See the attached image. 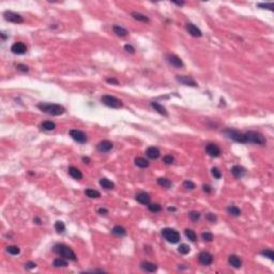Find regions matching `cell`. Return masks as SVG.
I'll use <instances>...</instances> for the list:
<instances>
[{
    "instance_id": "1",
    "label": "cell",
    "mask_w": 274,
    "mask_h": 274,
    "mask_svg": "<svg viewBox=\"0 0 274 274\" xmlns=\"http://www.w3.org/2000/svg\"><path fill=\"white\" fill-rule=\"evenodd\" d=\"M38 108L42 112L46 113L51 116H60L65 113V108L59 104H51V103H40L38 104Z\"/></svg>"
},
{
    "instance_id": "2",
    "label": "cell",
    "mask_w": 274,
    "mask_h": 274,
    "mask_svg": "<svg viewBox=\"0 0 274 274\" xmlns=\"http://www.w3.org/2000/svg\"><path fill=\"white\" fill-rule=\"evenodd\" d=\"M54 252L58 255V256L62 257L64 259H68V260H72L75 261L76 260V255L73 252V250L71 247H68V245L62 244V243H58L54 246Z\"/></svg>"
},
{
    "instance_id": "3",
    "label": "cell",
    "mask_w": 274,
    "mask_h": 274,
    "mask_svg": "<svg viewBox=\"0 0 274 274\" xmlns=\"http://www.w3.org/2000/svg\"><path fill=\"white\" fill-rule=\"evenodd\" d=\"M224 134H225L229 139H231V140L233 141H237V143H240V144H247V139H246L245 133H240L237 130L227 129L224 131Z\"/></svg>"
},
{
    "instance_id": "4",
    "label": "cell",
    "mask_w": 274,
    "mask_h": 274,
    "mask_svg": "<svg viewBox=\"0 0 274 274\" xmlns=\"http://www.w3.org/2000/svg\"><path fill=\"white\" fill-rule=\"evenodd\" d=\"M101 101L104 105L108 106L110 108H115V109H118V108H121L123 106V103L119 100V99L115 98L113 95H108V94H105L101 98Z\"/></svg>"
},
{
    "instance_id": "5",
    "label": "cell",
    "mask_w": 274,
    "mask_h": 274,
    "mask_svg": "<svg viewBox=\"0 0 274 274\" xmlns=\"http://www.w3.org/2000/svg\"><path fill=\"white\" fill-rule=\"evenodd\" d=\"M162 236L169 243H178L180 241V233L172 228H164L162 230Z\"/></svg>"
},
{
    "instance_id": "6",
    "label": "cell",
    "mask_w": 274,
    "mask_h": 274,
    "mask_svg": "<svg viewBox=\"0 0 274 274\" xmlns=\"http://www.w3.org/2000/svg\"><path fill=\"white\" fill-rule=\"evenodd\" d=\"M246 135V139H247V143H251V144H257V145H264L266 144V138L263 134L258 133V132H246L245 133Z\"/></svg>"
},
{
    "instance_id": "7",
    "label": "cell",
    "mask_w": 274,
    "mask_h": 274,
    "mask_svg": "<svg viewBox=\"0 0 274 274\" xmlns=\"http://www.w3.org/2000/svg\"><path fill=\"white\" fill-rule=\"evenodd\" d=\"M4 16V20H8V22L11 23H15V24H22L24 23V17L20 14L15 13V12H12V11H6L3 13Z\"/></svg>"
},
{
    "instance_id": "8",
    "label": "cell",
    "mask_w": 274,
    "mask_h": 274,
    "mask_svg": "<svg viewBox=\"0 0 274 274\" xmlns=\"http://www.w3.org/2000/svg\"><path fill=\"white\" fill-rule=\"evenodd\" d=\"M68 134H70V136L72 137L75 141H77V143H79V144H85L87 140H88L86 134H85L82 131H79V130L73 129L68 132Z\"/></svg>"
},
{
    "instance_id": "9",
    "label": "cell",
    "mask_w": 274,
    "mask_h": 274,
    "mask_svg": "<svg viewBox=\"0 0 274 274\" xmlns=\"http://www.w3.org/2000/svg\"><path fill=\"white\" fill-rule=\"evenodd\" d=\"M11 51L15 55H24L27 51V46L23 42H16L11 47Z\"/></svg>"
},
{
    "instance_id": "10",
    "label": "cell",
    "mask_w": 274,
    "mask_h": 274,
    "mask_svg": "<svg viewBox=\"0 0 274 274\" xmlns=\"http://www.w3.org/2000/svg\"><path fill=\"white\" fill-rule=\"evenodd\" d=\"M198 260L202 266H209L213 261V256L208 252H201L198 256Z\"/></svg>"
},
{
    "instance_id": "11",
    "label": "cell",
    "mask_w": 274,
    "mask_h": 274,
    "mask_svg": "<svg viewBox=\"0 0 274 274\" xmlns=\"http://www.w3.org/2000/svg\"><path fill=\"white\" fill-rule=\"evenodd\" d=\"M206 151L211 157H217L221 154V149L215 144H208L206 147Z\"/></svg>"
},
{
    "instance_id": "12",
    "label": "cell",
    "mask_w": 274,
    "mask_h": 274,
    "mask_svg": "<svg viewBox=\"0 0 274 274\" xmlns=\"http://www.w3.org/2000/svg\"><path fill=\"white\" fill-rule=\"evenodd\" d=\"M176 79L178 80L180 84H183V85H185V86H190V87H197L198 86L197 82L190 76H180V75H178V76H176Z\"/></svg>"
},
{
    "instance_id": "13",
    "label": "cell",
    "mask_w": 274,
    "mask_h": 274,
    "mask_svg": "<svg viewBox=\"0 0 274 274\" xmlns=\"http://www.w3.org/2000/svg\"><path fill=\"white\" fill-rule=\"evenodd\" d=\"M135 199L139 202V204L145 205V206H148L149 204H150V201H151L150 195L147 194V193H145V192H140V193H138V194H136Z\"/></svg>"
},
{
    "instance_id": "14",
    "label": "cell",
    "mask_w": 274,
    "mask_h": 274,
    "mask_svg": "<svg viewBox=\"0 0 274 274\" xmlns=\"http://www.w3.org/2000/svg\"><path fill=\"white\" fill-rule=\"evenodd\" d=\"M167 60H168V62L175 68H182L184 65L181 58L178 57L177 55H168L167 56Z\"/></svg>"
},
{
    "instance_id": "15",
    "label": "cell",
    "mask_w": 274,
    "mask_h": 274,
    "mask_svg": "<svg viewBox=\"0 0 274 274\" xmlns=\"http://www.w3.org/2000/svg\"><path fill=\"white\" fill-rule=\"evenodd\" d=\"M113 147H114V145H113V143H110L109 140H103L98 144L96 149H98L100 152L104 153V152H108V151H110L113 149Z\"/></svg>"
},
{
    "instance_id": "16",
    "label": "cell",
    "mask_w": 274,
    "mask_h": 274,
    "mask_svg": "<svg viewBox=\"0 0 274 274\" xmlns=\"http://www.w3.org/2000/svg\"><path fill=\"white\" fill-rule=\"evenodd\" d=\"M231 174L233 175V177L237 179H240L242 178L243 176L245 175V172H246V170H245V168H243L242 166H240V165H235V166L231 168Z\"/></svg>"
},
{
    "instance_id": "17",
    "label": "cell",
    "mask_w": 274,
    "mask_h": 274,
    "mask_svg": "<svg viewBox=\"0 0 274 274\" xmlns=\"http://www.w3.org/2000/svg\"><path fill=\"white\" fill-rule=\"evenodd\" d=\"M228 263L231 267L236 269H239L242 267V260H241L240 257H238L237 255H230L228 257Z\"/></svg>"
},
{
    "instance_id": "18",
    "label": "cell",
    "mask_w": 274,
    "mask_h": 274,
    "mask_svg": "<svg viewBox=\"0 0 274 274\" xmlns=\"http://www.w3.org/2000/svg\"><path fill=\"white\" fill-rule=\"evenodd\" d=\"M186 29H188V33L195 38H200L202 35V32L200 31V29L196 27L194 24H188L186 25Z\"/></svg>"
},
{
    "instance_id": "19",
    "label": "cell",
    "mask_w": 274,
    "mask_h": 274,
    "mask_svg": "<svg viewBox=\"0 0 274 274\" xmlns=\"http://www.w3.org/2000/svg\"><path fill=\"white\" fill-rule=\"evenodd\" d=\"M140 268L143 269L144 271H146V272H155V271L157 270V266L152 263H150V261H144V263H140Z\"/></svg>"
},
{
    "instance_id": "20",
    "label": "cell",
    "mask_w": 274,
    "mask_h": 274,
    "mask_svg": "<svg viewBox=\"0 0 274 274\" xmlns=\"http://www.w3.org/2000/svg\"><path fill=\"white\" fill-rule=\"evenodd\" d=\"M146 154H147V157H149V159L151 160H157V157H160V150L159 148L157 147H149L147 149V151H146Z\"/></svg>"
},
{
    "instance_id": "21",
    "label": "cell",
    "mask_w": 274,
    "mask_h": 274,
    "mask_svg": "<svg viewBox=\"0 0 274 274\" xmlns=\"http://www.w3.org/2000/svg\"><path fill=\"white\" fill-rule=\"evenodd\" d=\"M68 174H70V176L72 177L73 179H75V180H82V171L74 166H71L70 168H68Z\"/></svg>"
},
{
    "instance_id": "22",
    "label": "cell",
    "mask_w": 274,
    "mask_h": 274,
    "mask_svg": "<svg viewBox=\"0 0 274 274\" xmlns=\"http://www.w3.org/2000/svg\"><path fill=\"white\" fill-rule=\"evenodd\" d=\"M151 106H152L153 109H154L155 112L159 113V114L165 116V117H167V116H168V113H167L166 108H165L163 105H161L160 103H157V102H151Z\"/></svg>"
},
{
    "instance_id": "23",
    "label": "cell",
    "mask_w": 274,
    "mask_h": 274,
    "mask_svg": "<svg viewBox=\"0 0 274 274\" xmlns=\"http://www.w3.org/2000/svg\"><path fill=\"white\" fill-rule=\"evenodd\" d=\"M100 185L102 186L103 188H105V190H113V188H115V183L113 182V181L108 180L107 178H102L100 180Z\"/></svg>"
},
{
    "instance_id": "24",
    "label": "cell",
    "mask_w": 274,
    "mask_h": 274,
    "mask_svg": "<svg viewBox=\"0 0 274 274\" xmlns=\"http://www.w3.org/2000/svg\"><path fill=\"white\" fill-rule=\"evenodd\" d=\"M132 16H133L134 20H138V22H141V23H149V22H150L149 17H147L146 15H144V14L138 13V12H132Z\"/></svg>"
},
{
    "instance_id": "25",
    "label": "cell",
    "mask_w": 274,
    "mask_h": 274,
    "mask_svg": "<svg viewBox=\"0 0 274 274\" xmlns=\"http://www.w3.org/2000/svg\"><path fill=\"white\" fill-rule=\"evenodd\" d=\"M113 30H114L115 33L119 35V37H126V35L129 34V31H127L126 29H124L121 26H118V25H115L114 27H113Z\"/></svg>"
},
{
    "instance_id": "26",
    "label": "cell",
    "mask_w": 274,
    "mask_h": 274,
    "mask_svg": "<svg viewBox=\"0 0 274 274\" xmlns=\"http://www.w3.org/2000/svg\"><path fill=\"white\" fill-rule=\"evenodd\" d=\"M135 165L139 168H147L149 166L148 160H146L145 157H136L135 159Z\"/></svg>"
},
{
    "instance_id": "27",
    "label": "cell",
    "mask_w": 274,
    "mask_h": 274,
    "mask_svg": "<svg viewBox=\"0 0 274 274\" xmlns=\"http://www.w3.org/2000/svg\"><path fill=\"white\" fill-rule=\"evenodd\" d=\"M112 232L114 233L115 236H119V237H123V236H126V228H123V227H122V226H119V225L115 226V227L113 228Z\"/></svg>"
},
{
    "instance_id": "28",
    "label": "cell",
    "mask_w": 274,
    "mask_h": 274,
    "mask_svg": "<svg viewBox=\"0 0 274 274\" xmlns=\"http://www.w3.org/2000/svg\"><path fill=\"white\" fill-rule=\"evenodd\" d=\"M85 194L88 196L89 198H100L101 197V193L96 190H92V188H87L85 191Z\"/></svg>"
},
{
    "instance_id": "29",
    "label": "cell",
    "mask_w": 274,
    "mask_h": 274,
    "mask_svg": "<svg viewBox=\"0 0 274 274\" xmlns=\"http://www.w3.org/2000/svg\"><path fill=\"white\" fill-rule=\"evenodd\" d=\"M227 212H228V214H230V215H232V216L241 215V210L238 207H236V206H229V207L227 208Z\"/></svg>"
},
{
    "instance_id": "30",
    "label": "cell",
    "mask_w": 274,
    "mask_h": 274,
    "mask_svg": "<svg viewBox=\"0 0 274 274\" xmlns=\"http://www.w3.org/2000/svg\"><path fill=\"white\" fill-rule=\"evenodd\" d=\"M41 127L45 131H54L56 129V124L54 123L53 121H44L43 123L41 124Z\"/></svg>"
},
{
    "instance_id": "31",
    "label": "cell",
    "mask_w": 274,
    "mask_h": 274,
    "mask_svg": "<svg viewBox=\"0 0 274 274\" xmlns=\"http://www.w3.org/2000/svg\"><path fill=\"white\" fill-rule=\"evenodd\" d=\"M157 184L165 188H169L171 186V181L167 178H159L157 179Z\"/></svg>"
},
{
    "instance_id": "32",
    "label": "cell",
    "mask_w": 274,
    "mask_h": 274,
    "mask_svg": "<svg viewBox=\"0 0 274 274\" xmlns=\"http://www.w3.org/2000/svg\"><path fill=\"white\" fill-rule=\"evenodd\" d=\"M53 264H54V267H56V268H64V267L68 266V263L64 258H57L54 260Z\"/></svg>"
},
{
    "instance_id": "33",
    "label": "cell",
    "mask_w": 274,
    "mask_h": 274,
    "mask_svg": "<svg viewBox=\"0 0 274 274\" xmlns=\"http://www.w3.org/2000/svg\"><path fill=\"white\" fill-rule=\"evenodd\" d=\"M185 236L188 240H191L192 242H194L197 239V236H196L195 231L192 230V229H185Z\"/></svg>"
},
{
    "instance_id": "34",
    "label": "cell",
    "mask_w": 274,
    "mask_h": 274,
    "mask_svg": "<svg viewBox=\"0 0 274 274\" xmlns=\"http://www.w3.org/2000/svg\"><path fill=\"white\" fill-rule=\"evenodd\" d=\"M55 229H56V231H57L58 233L64 232V230H65L64 223H63V222H61V221H57L55 223Z\"/></svg>"
},
{
    "instance_id": "35",
    "label": "cell",
    "mask_w": 274,
    "mask_h": 274,
    "mask_svg": "<svg viewBox=\"0 0 274 274\" xmlns=\"http://www.w3.org/2000/svg\"><path fill=\"white\" fill-rule=\"evenodd\" d=\"M7 252H8L9 254L14 255V256H15V255L20 254V247H18V246H15V245H10V246L7 247Z\"/></svg>"
},
{
    "instance_id": "36",
    "label": "cell",
    "mask_w": 274,
    "mask_h": 274,
    "mask_svg": "<svg viewBox=\"0 0 274 274\" xmlns=\"http://www.w3.org/2000/svg\"><path fill=\"white\" fill-rule=\"evenodd\" d=\"M178 251H179V253H180V254H182V255H186V254H188V253H190V251H191V247L188 246V244H181L180 246L178 247Z\"/></svg>"
},
{
    "instance_id": "37",
    "label": "cell",
    "mask_w": 274,
    "mask_h": 274,
    "mask_svg": "<svg viewBox=\"0 0 274 274\" xmlns=\"http://www.w3.org/2000/svg\"><path fill=\"white\" fill-rule=\"evenodd\" d=\"M260 254L264 257H268L270 260H274V252L272 250H263V251H261Z\"/></svg>"
},
{
    "instance_id": "38",
    "label": "cell",
    "mask_w": 274,
    "mask_h": 274,
    "mask_svg": "<svg viewBox=\"0 0 274 274\" xmlns=\"http://www.w3.org/2000/svg\"><path fill=\"white\" fill-rule=\"evenodd\" d=\"M188 217L191 219V221L197 222L199 221L200 219V213L198 211H191L190 213H188Z\"/></svg>"
},
{
    "instance_id": "39",
    "label": "cell",
    "mask_w": 274,
    "mask_h": 274,
    "mask_svg": "<svg viewBox=\"0 0 274 274\" xmlns=\"http://www.w3.org/2000/svg\"><path fill=\"white\" fill-rule=\"evenodd\" d=\"M148 208H149V210H150L151 212H154V213L160 212L161 210H162V207H161L159 204H149Z\"/></svg>"
},
{
    "instance_id": "40",
    "label": "cell",
    "mask_w": 274,
    "mask_h": 274,
    "mask_svg": "<svg viewBox=\"0 0 274 274\" xmlns=\"http://www.w3.org/2000/svg\"><path fill=\"white\" fill-rule=\"evenodd\" d=\"M183 188H186V190L192 191V190H194V188H195V183L192 182V181H190V180H185L183 182Z\"/></svg>"
},
{
    "instance_id": "41",
    "label": "cell",
    "mask_w": 274,
    "mask_h": 274,
    "mask_svg": "<svg viewBox=\"0 0 274 274\" xmlns=\"http://www.w3.org/2000/svg\"><path fill=\"white\" fill-rule=\"evenodd\" d=\"M201 238L202 240L207 241V242H211V241L213 240V235H212L211 232H207V231H206V232L201 233Z\"/></svg>"
},
{
    "instance_id": "42",
    "label": "cell",
    "mask_w": 274,
    "mask_h": 274,
    "mask_svg": "<svg viewBox=\"0 0 274 274\" xmlns=\"http://www.w3.org/2000/svg\"><path fill=\"white\" fill-rule=\"evenodd\" d=\"M211 172H212V176H213L215 179H221L222 174H221V171L216 168V167H213V168L211 169Z\"/></svg>"
},
{
    "instance_id": "43",
    "label": "cell",
    "mask_w": 274,
    "mask_h": 274,
    "mask_svg": "<svg viewBox=\"0 0 274 274\" xmlns=\"http://www.w3.org/2000/svg\"><path fill=\"white\" fill-rule=\"evenodd\" d=\"M206 219H208L209 222H211V223H214V222H216L217 217L214 213H207V215H206Z\"/></svg>"
},
{
    "instance_id": "44",
    "label": "cell",
    "mask_w": 274,
    "mask_h": 274,
    "mask_svg": "<svg viewBox=\"0 0 274 274\" xmlns=\"http://www.w3.org/2000/svg\"><path fill=\"white\" fill-rule=\"evenodd\" d=\"M163 161H164V163L166 165H170L174 163V157H172L171 155H165V157H163Z\"/></svg>"
},
{
    "instance_id": "45",
    "label": "cell",
    "mask_w": 274,
    "mask_h": 274,
    "mask_svg": "<svg viewBox=\"0 0 274 274\" xmlns=\"http://www.w3.org/2000/svg\"><path fill=\"white\" fill-rule=\"evenodd\" d=\"M257 7L261 9H273V3L272 2H270V3H258Z\"/></svg>"
},
{
    "instance_id": "46",
    "label": "cell",
    "mask_w": 274,
    "mask_h": 274,
    "mask_svg": "<svg viewBox=\"0 0 274 274\" xmlns=\"http://www.w3.org/2000/svg\"><path fill=\"white\" fill-rule=\"evenodd\" d=\"M124 51H127V53L130 54H134L135 53V48H134L132 45H130V44H126V45H124Z\"/></svg>"
},
{
    "instance_id": "47",
    "label": "cell",
    "mask_w": 274,
    "mask_h": 274,
    "mask_svg": "<svg viewBox=\"0 0 274 274\" xmlns=\"http://www.w3.org/2000/svg\"><path fill=\"white\" fill-rule=\"evenodd\" d=\"M25 267H26V269H34L35 267H37V264H35L34 263H32V261H29V263H27L25 264Z\"/></svg>"
},
{
    "instance_id": "48",
    "label": "cell",
    "mask_w": 274,
    "mask_h": 274,
    "mask_svg": "<svg viewBox=\"0 0 274 274\" xmlns=\"http://www.w3.org/2000/svg\"><path fill=\"white\" fill-rule=\"evenodd\" d=\"M98 213L101 214V215H106V214L108 213V210L105 209V208H100V209L98 210Z\"/></svg>"
},
{
    "instance_id": "49",
    "label": "cell",
    "mask_w": 274,
    "mask_h": 274,
    "mask_svg": "<svg viewBox=\"0 0 274 274\" xmlns=\"http://www.w3.org/2000/svg\"><path fill=\"white\" fill-rule=\"evenodd\" d=\"M17 68L20 71H22V72H28V67H26L25 64H18Z\"/></svg>"
},
{
    "instance_id": "50",
    "label": "cell",
    "mask_w": 274,
    "mask_h": 274,
    "mask_svg": "<svg viewBox=\"0 0 274 274\" xmlns=\"http://www.w3.org/2000/svg\"><path fill=\"white\" fill-rule=\"evenodd\" d=\"M106 82H108V84H113V85H119V82H118L116 78H107L106 79Z\"/></svg>"
},
{
    "instance_id": "51",
    "label": "cell",
    "mask_w": 274,
    "mask_h": 274,
    "mask_svg": "<svg viewBox=\"0 0 274 274\" xmlns=\"http://www.w3.org/2000/svg\"><path fill=\"white\" fill-rule=\"evenodd\" d=\"M202 190H204V192H206V193H211L212 192L211 186L208 185V184H205V185L202 186Z\"/></svg>"
},
{
    "instance_id": "52",
    "label": "cell",
    "mask_w": 274,
    "mask_h": 274,
    "mask_svg": "<svg viewBox=\"0 0 274 274\" xmlns=\"http://www.w3.org/2000/svg\"><path fill=\"white\" fill-rule=\"evenodd\" d=\"M82 162H84V163H87V164H89V163H90V159H89V157H82Z\"/></svg>"
},
{
    "instance_id": "53",
    "label": "cell",
    "mask_w": 274,
    "mask_h": 274,
    "mask_svg": "<svg viewBox=\"0 0 274 274\" xmlns=\"http://www.w3.org/2000/svg\"><path fill=\"white\" fill-rule=\"evenodd\" d=\"M172 3L177 4V6H183L184 2H183V1H180V2H178V1H172Z\"/></svg>"
},
{
    "instance_id": "54",
    "label": "cell",
    "mask_w": 274,
    "mask_h": 274,
    "mask_svg": "<svg viewBox=\"0 0 274 274\" xmlns=\"http://www.w3.org/2000/svg\"><path fill=\"white\" fill-rule=\"evenodd\" d=\"M34 222H35V223H37V224H39V225H40V224H41V221H40V219H38V217H35V219H34Z\"/></svg>"
},
{
    "instance_id": "55",
    "label": "cell",
    "mask_w": 274,
    "mask_h": 274,
    "mask_svg": "<svg viewBox=\"0 0 274 274\" xmlns=\"http://www.w3.org/2000/svg\"><path fill=\"white\" fill-rule=\"evenodd\" d=\"M168 211H176V208H168Z\"/></svg>"
},
{
    "instance_id": "56",
    "label": "cell",
    "mask_w": 274,
    "mask_h": 274,
    "mask_svg": "<svg viewBox=\"0 0 274 274\" xmlns=\"http://www.w3.org/2000/svg\"><path fill=\"white\" fill-rule=\"evenodd\" d=\"M1 37H2V39H3V40H4V39H6V38H7V37H6V35H4V33H1Z\"/></svg>"
}]
</instances>
